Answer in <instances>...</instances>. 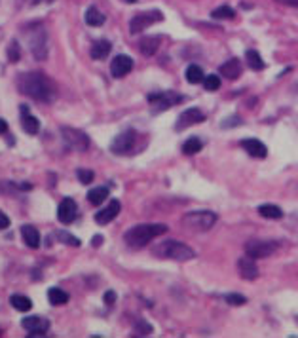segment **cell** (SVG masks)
<instances>
[{
    "instance_id": "277c9868",
    "label": "cell",
    "mask_w": 298,
    "mask_h": 338,
    "mask_svg": "<svg viewBox=\"0 0 298 338\" xmlns=\"http://www.w3.org/2000/svg\"><path fill=\"white\" fill-rule=\"evenodd\" d=\"M29 50L34 55V59L44 61L48 57V33L42 25H33L25 31Z\"/></svg>"
},
{
    "instance_id": "6da1fadb",
    "label": "cell",
    "mask_w": 298,
    "mask_h": 338,
    "mask_svg": "<svg viewBox=\"0 0 298 338\" xmlns=\"http://www.w3.org/2000/svg\"><path fill=\"white\" fill-rule=\"evenodd\" d=\"M17 87L23 95L42 103H52L57 95L52 80L40 73H23L17 78Z\"/></svg>"
},
{
    "instance_id": "836d02e7",
    "label": "cell",
    "mask_w": 298,
    "mask_h": 338,
    "mask_svg": "<svg viewBox=\"0 0 298 338\" xmlns=\"http://www.w3.org/2000/svg\"><path fill=\"white\" fill-rule=\"evenodd\" d=\"M203 86L207 92H217V89H220V78L217 74H209L203 78Z\"/></svg>"
},
{
    "instance_id": "52a82bcc",
    "label": "cell",
    "mask_w": 298,
    "mask_h": 338,
    "mask_svg": "<svg viewBox=\"0 0 298 338\" xmlns=\"http://www.w3.org/2000/svg\"><path fill=\"white\" fill-rule=\"evenodd\" d=\"M162 19H164V13L158 12V10H152V12H141L129 21V33L139 34L141 31H145V29H148L150 25H154V23H158V21H162Z\"/></svg>"
},
{
    "instance_id": "b9f144b4",
    "label": "cell",
    "mask_w": 298,
    "mask_h": 338,
    "mask_svg": "<svg viewBox=\"0 0 298 338\" xmlns=\"http://www.w3.org/2000/svg\"><path fill=\"white\" fill-rule=\"evenodd\" d=\"M6 131H8V122L0 118V135H4Z\"/></svg>"
},
{
    "instance_id": "8992f818",
    "label": "cell",
    "mask_w": 298,
    "mask_h": 338,
    "mask_svg": "<svg viewBox=\"0 0 298 338\" xmlns=\"http://www.w3.org/2000/svg\"><path fill=\"white\" fill-rule=\"evenodd\" d=\"M278 241H264V239H251L245 243V253L253 259H266L278 251Z\"/></svg>"
},
{
    "instance_id": "83f0119b",
    "label": "cell",
    "mask_w": 298,
    "mask_h": 338,
    "mask_svg": "<svg viewBox=\"0 0 298 338\" xmlns=\"http://www.w3.org/2000/svg\"><path fill=\"white\" fill-rule=\"evenodd\" d=\"M245 59H247V65L251 66L253 71H262L264 69V61L260 57L259 52H255V50H249L245 53Z\"/></svg>"
},
{
    "instance_id": "2e32d148",
    "label": "cell",
    "mask_w": 298,
    "mask_h": 338,
    "mask_svg": "<svg viewBox=\"0 0 298 338\" xmlns=\"http://www.w3.org/2000/svg\"><path fill=\"white\" fill-rule=\"evenodd\" d=\"M239 145H241V148L247 150V154L253 156V158H266V156H268V148H266L264 143L259 139H243Z\"/></svg>"
},
{
    "instance_id": "ac0fdd59",
    "label": "cell",
    "mask_w": 298,
    "mask_h": 338,
    "mask_svg": "<svg viewBox=\"0 0 298 338\" xmlns=\"http://www.w3.org/2000/svg\"><path fill=\"white\" fill-rule=\"evenodd\" d=\"M219 73L228 80L239 78V74H241V63H239V59H228L226 63L220 65Z\"/></svg>"
},
{
    "instance_id": "f546056e",
    "label": "cell",
    "mask_w": 298,
    "mask_h": 338,
    "mask_svg": "<svg viewBox=\"0 0 298 338\" xmlns=\"http://www.w3.org/2000/svg\"><path fill=\"white\" fill-rule=\"evenodd\" d=\"M201 148H203V143H201L198 137H190V139L182 145V152L188 154V156H192V154H198Z\"/></svg>"
},
{
    "instance_id": "5b68a950",
    "label": "cell",
    "mask_w": 298,
    "mask_h": 338,
    "mask_svg": "<svg viewBox=\"0 0 298 338\" xmlns=\"http://www.w3.org/2000/svg\"><path fill=\"white\" fill-rule=\"evenodd\" d=\"M215 222H217V215L213 211H203V209L186 213L182 217V224L188 230H194V232H207L215 226Z\"/></svg>"
},
{
    "instance_id": "4fadbf2b",
    "label": "cell",
    "mask_w": 298,
    "mask_h": 338,
    "mask_svg": "<svg viewBox=\"0 0 298 338\" xmlns=\"http://www.w3.org/2000/svg\"><path fill=\"white\" fill-rule=\"evenodd\" d=\"M76 211H78L76 201H74L73 198H65L59 204V207H57V219H59V222H63V224H71V222L76 219Z\"/></svg>"
},
{
    "instance_id": "5bb4252c",
    "label": "cell",
    "mask_w": 298,
    "mask_h": 338,
    "mask_svg": "<svg viewBox=\"0 0 298 338\" xmlns=\"http://www.w3.org/2000/svg\"><path fill=\"white\" fill-rule=\"evenodd\" d=\"M133 69V59L129 55H116L110 63V73L114 78H124L126 74L131 73Z\"/></svg>"
},
{
    "instance_id": "f35d334b",
    "label": "cell",
    "mask_w": 298,
    "mask_h": 338,
    "mask_svg": "<svg viewBox=\"0 0 298 338\" xmlns=\"http://www.w3.org/2000/svg\"><path fill=\"white\" fill-rule=\"evenodd\" d=\"M8 226H10V219H8V215L0 211V230H6Z\"/></svg>"
},
{
    "instance_id": "ffe728a7",
    "label": "cell",
    "mask_w": 298,
    "mask_h": 338,
    "mask_svg": "<svg viewBox=\"0 0 298 338\" xmlns=\"http://www.w3.org/2000/svg\"><path fill=\"white\" fill-rule=\"evenodd\" d=\"M21 114H23V118H21L23 129H25L27 133H31V135L38 133L40 131V120L36 118V116H33V114H29V108H27V106H21Z\"/></svg>"
},
{
    "instance_id": "ba28073f",
    "label": "cell",
    "mask_w": 298,
    "mask_h": 338,
    "mask_svg": "<svg viewBox=\"0 0 298 338\" xmlns=\"http://www.w3.org/2000/svg\"><path fill=\"white\" fill-rule=\"evenodd\" d=\"M61 137H63V141L73 150L84 152V150H87V146H89V137L84 131L74 129V127H61Z\"/></svg>"
},
{
    "instance_id": "44dd1931",
    "label": "cell",
    "mask_w": 298,
    "mask_h": 338,
    "mask_svg": "<svg viewBox=\"0 0 298 338\" xmlns=\"http://www.w3.org/2000/svg\"><path fill=\"white\" fill-rule=\"evenodd\" d=\"M110 50H112V44L108 42V40H97L95 44L91 46V57L97 61H103L106 59V55L110 53Z\"/></svg>"
},
{
    "instance_id": "8d00e7d4",
    "label": "cell",
    "mask_w": 298,
    "mask_h": 338,
    "mask_svg": "<svg viewBox=\"0 0 298 338\" xmlns=\"http://www.w3.org/2000/svg\"><path fill=\"white\" fill-rule=\"evenodd\" d=\"M76 177H78V181L82 185H89L93 181V171L91 169H78V171H76Z\"/></svg>"
},
{
    "instance_id": "e0dca14e",
    "label": "cell",
    "mask_w": 298,
    "mask_h": 338,
    "mask_svg": "<svg viewBox=\"0 0 298 338\" xmlns=\"http://www.w3.org/2000/svg\"><path fill=\"white\" fill-rule=\"evenodd\" d=\"M120 209H122V206H120L118 199H110V204H108L105 209L97 211V215H95V220H97L99 224H108L110 220H114L116 217H118Z\"/></svg>"
},
{
    "instance_id": "74e56055",
    "label": "cell",
    "mask_w": 298,
    "mask_h": 338,
    "mask_svg": "<svg viewBox=\"0 0 298 338\" xmlns=\"http://www.w3.org/2000/svg\"><path fill=\"white\" fill-rule=\"evenodd\" d=\"M105 302H106V306H112L114 302H116V292H114V291H106L105 292Z\"/></svg>"
},
{
    "instance_id": "9a60e30c",
    "label": "cell",
    "mask_w": 298,
    "mask_h": 338,
    "mask_svg": "<svg viewBox=\"0 0 298 338\" xmlns=\"http://www.w3.org/2000/svg\"><path fill=\"white\" fill-rule=\"evenodd\" d=\"M238 270H239V276L243 279H247V281H253V279L259 278V266H257V262H255V259L253 257H241V259L238 260Z\"/></svg>"
},
{
    "instance_id": "cb8c5ba5",
    "label": "cell",
    "mask_w": 298,
    "mask_h": 338,
    "mask_svg": "<svg viewBox=\"0 0 298 338\" xmlns=\"http://www.w3.org/2000/svg\"><path fill=\"white\" fill-rule=\"evenodd\" d=\"M106 198H108V188L106 186H97V188H93V190L87 192V199L93 206H101Z\"/></svg>"
},
{
    "instance_id": "30bf717a",
    "label": "cell",
    "mask_w": 298,
    "mask_h": 338,
    "mask_svg": "<svg viewBox=\"0 0 298 338\" xmlns=\"http://www.w3.org/2000/svg\"><path fill=\"white\" fill-rule=\"evenodd\" d=\"M179 101H182V97L173 92L150 93V95H148V103L154 105V110H167V108H171L173 105H177Z\"/></svg>"
},
{
    "instance_id": "60d3db41",
    "label": "cell",
    "mask_w": 298,
    "mask_h": 338,
    "mask_svg": "<svg viewBox=\"0 0 298 338\" xmlns=\"http://www.w3.org/2000/svg\"><path fill=\"white\" fill-rule=\"evenodd\" d=\"M101 243H103V236H93L91 245H93V247H99Z\"/></svg>"
},
{
    "instance_id": "603a6c76",
    "label": "cell",
    "mask_w": 298,
    "mask_h": 338,
    "mask_svg": "<svg viewBox=\"0 0 298 338\" xmlns=\"http://www.w3.org/2000/svg\"><path fill=\"white\" fill-rule=\"evenodd\" d=\"M48 300H50L53 306H63L68 302V292H65L63 289H59V287H52V289L48 291Z\"/></svg>"
},
{
    "instance_id": "e575fe53",
    "label": "cell",
    "mask_w": 298,
    "mask_h": 338,
    "mask_svg": "<svg viewBox=\"0 0 298 338\" xmlns=\"http://www.w3.org/2000/svg\"><path fill=\"white\" fill-rule=\"evenodd\" d=\"M135 332H137V334H143V336L152 334V325H148L145 319H137V321H135Z\"/></svg>"
},
{
    "instance_id": "4316f807",
    "label": "cell",
    "mask_w": 298,
    "mask_h": 338,
    "mask_svg": "<svg viewBox=\"0 0 298 338\" xmlns=\"http://www.w3.org/2000/svg\"><path fill=\"white\" fill-rule=\"evenodd\" d=\"M86 23L89 27H101L103 23H105V15L97 10L95 6L91 8H87V12H86Z\"/></svg>"
},
{
    "instance_id": "d6a6232c",
    "label": "cell",
    "mask_w": 298,
    "mask_h": 338,
    "mask_svg": "<svg viewBox=\"0 0 298 338\" xmlns=\"http://www.w3.org/2000/svg\"><path fill=\"white\" fill-rule=\"evenodd\" d=\"M8 59L12 61V63H17L21 59V48L17 44V40L10 42V46H8Z\"/></svg>"
},
{
    "instance_id": "484cf974",
    "label": "cell",
    "mask_w": 298,
    "mask_h": 338,
    "mask_svg": "<svg viewBox=\"0 0 298 338\" xmlns=\"http://www.w3.org/2000/svg\"><path fill=\"white\" fill-rule=\"evenodd\" d=\"M259 213L264 217V219H273V220H279L283 217V211H281V207L278 206H272V204H264V206L259 207Z\"/></svg>"
},
{
    "instance_id": "1f68e13d",
    "label": "cell",
    "mask_w": 298,
    "mask_h": 338,
    "mask_svg": "<svg viewBox=\"0 0 298 338\" xmlns=\"http://www.w3.org/2000/svg\"><path fill=\"white\" fill-rule=\"evenodd\" d=\"M211 15L215 19H234V17H236V12H234L230 6H220V8H217Z\"/></svg>"
},
{
    "instance_id": "3957f363",
    "label": "cell",
    "mask_w": 298,
    "mask_h": 338,
    "mask_svg": "<svg viewBox=\"0 0 298 338\" xmlns=\"http://www.w3.org/2000/svg\"><path fill=\"white\" fill-rule=\"evenodd\" d=\"M154 255L159 259H169V260H179V262H186V260H192L196 257L194 249H190L188 245L180 243L177 239H167L162 241L159 245L154 247Z\"/></svg>"
},
{
    "instance_id": "4dcf8cb0",
    "label": "cell",
    "mask_w": 298,
    "mask_h": 338,
    "mask_svg": "<svg viewBox=\"0 0 298 338\" xmlns=\"http://www.w3.org/2000/svg\"><path fill=\"white\" fill-rule=\"evenodd\" d=\"M57 236V239H59L61 243H66V245H73V247H80V241L76 236H73V234H68V232H65V230H59V232L55 234Z\"/></svg>"
},
{
    "instance_id": "7bdbcfd3",
    "label": "cell",
    "mask_w": 298,
    "mask_h": 338,
    "mask_svg": "<svg viewBox=\"0 0 298 338\" xmlns=\"http://www.w3.org/2000/svg\"><path fill=\"white\" fill-rule=\"evenodd\" d=\"M124 2H127V4H135L137 0H124Z\"/></svg>"
},
{
    "instance_id": "8fae6325",
    "label": "cell",
    "mask_w": 298,
    "mask_h": 338,
    "mask_svg": "<svg viewBox=\"0 0 298 338\" xmlns=\"http://www.w3.org/2000/svg\"><path fill=\"white\" fill-rule=\"evenodd\" d=\"M201 122H205V114L201 112L199 108H186L185 112L179 116V120H177L175 129H177V131H182L186 127L194 126V124H201Z\"/></svg>"
},
{
    "instance_id": "d590c367",
    "label": "cell",
    "mask_w": 298,
    "mask_h": 338,
    "mask_svg": "<svg viewBox=\"0 0 298 338\" xmlns=\"http://www.w3.org/2000/svg\"><path fill=\"white\" fill-rule=\"evenodd\" d=\"M224 300L232 306H243L247 302V299L243 297V295H236V292H232V295H226Z\"/></svg>"
},
{
    "instance_id": "f1b7e54d",
    "label": "cell",
    "mask_w": 298,
    "mask_h": 338,
    "mask_svg": "<svg viewBox=\"0 0 298 338\" xmlns=\"http://www.w3.org/2000/svg\"><path fill=\"white\" fill-rule=\"evenodd\" d=\"M203 78H205V74L201 71V66L190 65L186 69V80H188L190 84H199V82H203Z\"/></svg>"
},
{
    "instance_id": "7a4b0ae2",
    "label": "cell",
    "mask_w": 298,
    "mask_h": 338,
    "mask_svg": "<svg viewBox=\"0 0 298 338\" xmlns=\"http://www.w3.org/2000/svg\"><path fill=\"white\" fill-rule=\"evenodd\" d=\"M167 232L166 224H137L129 228L124 236V241L131 249H141V247L148 245L154 238H158L162 234Z\"/></svg>"
},
{
    "instance_id": "7c38bea8",
    "label": "cell",
    "mask_w": 298,
    "mask_h": 338,
    "mask_svg": "<svg viewBox=\"0 0 298 338\" xmlns=\"http://www.w3.org/2000/svg\"><path fill=\"white\" fill-rule=\"evenodd\" d=\"M21 325H23V329L31 332V336H42L50 329V321L46 318H40V316H31V318L23 319Z\"/></svg>"
},
{
    "instance_id": "d6986e66",
    "label": "cell",
    "mask_w": 298,
    "mask_h": 338,
    "mask_svg": "<svg viewBox=\"0 0 298 338\" xmlns=\"http://www.w3.org/2000/svg\"><path fill=\"white\" fill-rule=\"evenodd\" d=\"M21 236H23V241H25L31 249L40 247V232L34 228L33 224H23L21 226Z\"/></svg>"
},
{
    "instance_id": "9c48e42d",
    "label": "cell",
    "mask_w": 298,
    "mask_h": 338,
    "mask_svg": "<svg viewBox=\"0 0 298 338\" xmlns=\"http://www.w3.org/2000/svg\"><path fill=\"white\" fill-rule=\"evenodd\" d=\"M135 139H137V133L133 131V129H127V131L120 133L118 137L112 141L110 150H112L114 154H118V156H126V154H129L133 150Z\"/></svg>"
},
{
    "instance_id": "d4e9b609",
    "label": "cell",
    "mask_w": 298,
    "mask_h": 338,
    "mask_svg": "<svg viewBox=\"0 0 298 338\" xmlns=\"http://www.w3.org/2000/svg\"><path fill=\"white\" fill-rule=\"evenodd\" d=\"M10 302H12V306L17 312H29L33 308V300L29 299V297H23V295H12Z\"/></svg>"
},
{
    "instance_id": "ab89813d",
    "label": "cell",
    "mask_w": 298,
    "mask_h": 338,
    "mask_svg": "<svg viewBox=\"0 0 298 338\" xmlns=\"http://www.w3.org/2000/svg\"><path fill=\"white\" fill-rule=\"evenodd\" d=\"M279 4H285V6H292L296 8L298 6V0H278Z\"/></svg>"
},
{
    "instance_id": "7402d4cb",
    "label": "cell",
    "mask_w": 298,
    "mask_h": 338,
    "mask_svg": "<svg viewBox=\"0 0 298 338\" xmlns=\"http://www.w3.org/2000/svg\"><path fill=\"white\" fill-rule=\"evenodd\" d=\"M158 48H159V38H158V36H146V38H143L139 42L141 53H143V55H146V57L154 55Z\"/></svg>"
}]
</instances>
